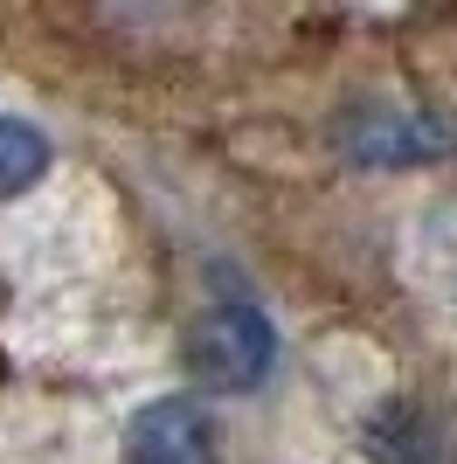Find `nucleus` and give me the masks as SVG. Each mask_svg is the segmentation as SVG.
Returning <instances> with one entry per match:
<instances>
[{"label": "nucleus", "mask_w": 457, "mask_h": 464, "mask_svg": "<svg viewBox=\"0 0 457 464\" xmlns=\"http://www.w3.org/2000/svg\"><path fill=\"white\" fill-rule=\"evenodd\" d=\"M125 464H222L209 409L194 395H152L125 423Z\"/></svg>", "instance_id": "nucleus-3"}, {"label": "nucleus", "mask_w": 457, "mask_h": 464, "mask_svg": "<svg viewBox=\"0 0 457 464\" xmlns=\"http://www.w3.org/2000/svg\"><path fill=\"white\" fill-rule=\"evenodd\" d=\"M188 368L201 374V388H215V395L257 388L277 368V326H270V312L243 305V298L201 312V326L188 333Z\"/></svg>", "instance_id": "nucleus-1"}, {"label": "nucleus", "mask_w": 457, "mask_h": 464, "mask_svg": "<svg viewBox=\"0 0 457 464\" xmlns=\"http://www.w3.org/2000/svg\"><path fill=\"white\" fill-rule=\"evenodd\" d=\"M333 146H340L354 167H430V160L457 153V132L430 111H395V104H354V111L333 125Z\"/></svg>", "instance_id": "nucleus-2"}, {"label": "nucleus", "mask_w": 457, "mask_h": 464, "mask_svg": "<svg viewBox=\"0 0 457 464\" xmlns=\"http://www.w3.org/2000/svg\"><path fill=\"white\" fill-rule=\"evenodd\" d=\"M42 174H49V139H42L28 118H7V111H0V201L28 194Z\"/></svg>", "instance_id": "nucleus-4"}]
</instances>
